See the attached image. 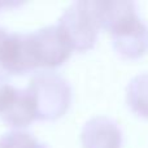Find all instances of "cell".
Masks as SVG:
<instances>
[{
	"mask_svg": "<svg viewBox=\"0 0 148 148\" xmlns=\"http://www.w3.org/2000/svg\"><path fill=\"white\" fill-rule=\"evenodd\" d=\"M72 47L57 25L31 33H10L0 56V66L9 74L23 75L38 68H57L72 55Z\"/></svg>",
	"mask_w": 148,
	"mask_h": 148,
	"instance_id": "obj_1",
	"label": "cell"
},
{
	"mask_svg": "<svg viewBox=\"0 0 148 148\" xmlns=\"http://www.w3.org/2000/svg\"><path fill=\"white\" fill-rule=\"evenodd\" d=\"M100 29L108 30L114 51L123 59L136 60L148 51V26L134 1H96Z\"/></svg>",
	"mask_w": 148,
	"mask_h": 148,
	"instance_id": "obj_2",
	"label": "cell"
},
{
	"mask_svg": "<svg viewBox=\"0 0 148 148\" xmlns=\"http://www.w3.org/2000/svg\"><path fill=\"white\" fill-rule=\"evenodd\" d=\"M26 88L33 97L36 120L55 121L62 117L72 104V86L56 72L42 70L33 74Z\"/></svg>",
	"mask_w": 148,
	"mask_h": 148,
	"instance_id": "obj_3",
	"label": "cell"
},
{
	"mask_svg": "<svg viewBox=\"0 0 148 148\" xmlns=\"http://www.w3.org/2000/svg\"><path fill=\"white\" fill-rule=\"evenodd\" d=\"M62 35L75 51H88L95 46L99 33L96 1H74L56 23Z\"/></svg>",
	"mask_w": 148,
	"mask_h": 148,
	"instance_id": "obj_4",
	"label": "cell"
},
{
	"mask_svg": "<svg viewBox=\"0 0 148 148\" xmlns=\"http://www.w3.org/2000/svg\"><path fill=\"white\" fill-rule=\"evenodd\" d=\"M81 143L83 148H121L122 131L112 118L92 117L82 127Z\"/></svg>",
	"mask_w": 148,
	"mask_h": 148,
	"instance_id": "obj_5",
	"label": "cell"
},
{
	"mask_svg": "<svg viewBox=\"0 0 148 148\" xmlns=\"http://www.w3.org/2000/svg\"><path fill=\"white\" fill-rule=\"evenodd\" d=\"M0 117L8 126L25 129L36 120L35 107L27 88L13 87L9 97L0 109Z\"/></svg>",
	"mask_w": 148,
	"mask_h": 148,
	"instance_id": "obj_6",
	"label": "cell"
},
{
	"mask_svg": "<svg viewBox=\"0 0 148 148\" xmlns=\"http://www.w3.org/2000/svg\"><path fill=\"white\" fill-rule=\"evenodd\" d=\"M126 103L135 114L148 118V73L138 74L129 82Z\"/></svg>",
	"mask_w": 148,
	"mask_h": 148,
	"instance_id": "obj_7",
	"label": "cell"
},
{
	"mask_svg": "<svg viewBox=\"0 0 148 148\" xmlns=\"http://www.w3.org/2000/svg\"><path fill=\"white\" fill-rule=\"evenodd\" d=\"M0 148H48L33 134L22 130L7 131L0 135Z\"/></svg>",
	"mask_w": 148,
	"mask_h": 148,
	"instance_id": "obj_8",
	"label": "cell"
},
{
	"mask_svg": "<svg viewBox=\"0 0 148 148\" xmlns=\"http://www.w3.org/2000/svg\"><path fill=\"white\" fill-rule=\"evenodd\" d=\"M13 87H14V86L9 83L8 77L5 75L1 70H0V109H1V107L5 104L7 99L9 97V95H10V92H12Z\"/></svg>",
	"mask_w": 148,
	"mask_h": 148,
	"instance_id": "obj_9",
	"label": "cell"
},
{
	"mask_svg": "<svg viewBox=\"0 0 148 148\" xmlns=\"http://www.w3.org/2000/svg\"><path fill=\"white\" fill-rule=\"evenodd\" d=\"M9 35H10L9 31H8L7 29L0 26V56H1L5 46H7V42H8V39H9Z\"/></svg>",
	"mask_w": 148,
	"mask_h": 148,
	"instance_id": "obj_10",
	"label": "cell"
},
{
	"mask_svg": "<svg viewBox=\"0 0 148 148\" xmlns=\"http://www.w3.org/2000/svg\"><path fill=\"white\" fill-rule=\"evenodd\" d=\"M17 5H21V3L18 1H0V9L1 8H7V7H17Z\"/></svg>",
	"mask_w": 148,
	"mask_h": 148,
	"instance_id": "obj_11",
	"label": "cell"
}]
</instances>
